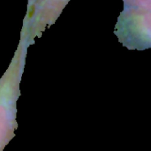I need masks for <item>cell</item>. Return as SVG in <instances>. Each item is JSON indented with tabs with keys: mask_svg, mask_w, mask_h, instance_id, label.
<instances>
[{
	"mask_svg": "<svg viewBox=\"0 0 151 151\" xmlns=\"http://www.w3.org/2000/svg\"><path fill=\"white\" fill-rule=\"evenodd\" d=\"M28 47L27 41L20 38L11 63L0 79V151L12 139L18 127L16 103Z\"/></svg>",
	"mask_w": 151,
	"mask_h": 151,
	"instance_id": "obj_1",
	"label": "cell"
},
{
	"mask_svg": "<svg viewBox=\"0 0 151 151\" xmlns=\"http://www.w3.org/2000/svg\"><path fill=\"white\" fill-rule=\"evenodd\" d=\"M32 2H33V0H27V6L30 5L32 4Z\"/></svg>",
	"mask_w": 151,
	"mask_h": 151,
	"instance_id": "obj_4",
	"label": "cell"
},
{
	"mask_svg": "<svg viewBox=\"0 0 151 151\" xmlns=\"http://www.w3.org/2000/svg\"><path fill=\"white\" fill-rule=\"evenodd\" d=\"M70 0H33L27 6L23 19L20 38L33 45L36 37L41 38L43 32L55 24Z\"/></svg>",
	"mask_w": 151,
	"mask_h": 151,
	"instance_id": "obj_3",
	"label": "cell"
},
{
	"mask_svg": "<svg viewBox=\"0 0 151 151\" xmlns=\"http://www.w3.org/2000/svg\"><path fill=\"white\" fill-rule=\"evenodd\" d=\"M114 35L128 50H144L151 47V0H122Z\"/></svg>",
	"mask_w": 151,
	"mask_h": 151,
	"instance_id": "obj_2",
	"label": "cell"
}]
</instances>
